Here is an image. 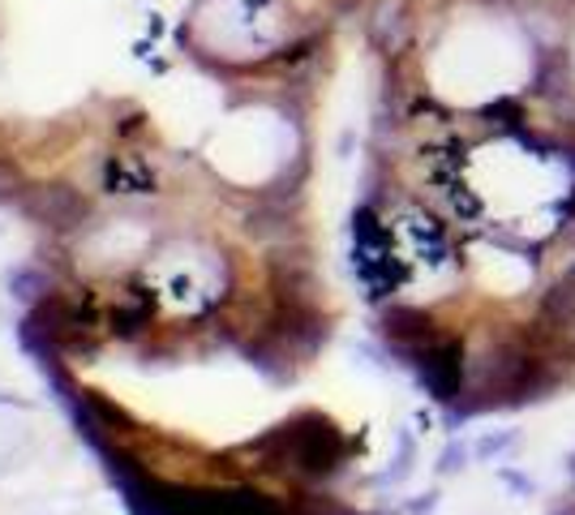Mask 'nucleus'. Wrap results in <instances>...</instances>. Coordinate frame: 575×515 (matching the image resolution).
<instances>
[{"label": "nucleus", "mask_w": 575, "mask_h": 515, "mask_svg": "<svg viewBox=\"0 0 575 515\" xmlns=\"http://www.w3.org/2000/svg\"><path fill=\"white\" fill-rule=\"evenodd\" d=\"M103 194L108 198H155L159 194V172L143 155H108L103 159Z\"/></svg>", "instance_id": "nucleus-7"}, {"label": "nucleus", "mask_w": 575, "mask_h": 515, "mask_svg": "<svg viewBox=\"0 0 575 515\" xmlns=\"http://www.w3.org/2000/svg\"><path fill=\"white\" fill-rule=\"evenodd\" d=\"M468 459H473V442L446 439V446H442L438 459H433V473H438V477H460V473L468 468Z\"/></svg>", "instance_id": "nucleus-10"}, {"label": "nucleus", "mask_w": 575, "mask_h": 515, "mask_svg": "<svg viewBox=\"0 0 575 515\" xmlns=\"http://www.w3.org/2000/svg\"><path fill=\"white\" fill-rule=\"evenodd\" d=\"M357 439H348L327 413L318 408H305V413H292L288 421H280L276 430H267L262 439L249 442V451L262 459L267 473H280L284 481H292L296 490L309 486V490H322L331 486L335 477H344L353 468V455H357Z\"/></svg>", "instance_id": "nucleus-1"}, {"label": "nucleus", "mask_w": 575, "mask_h": 515, "mask_svg": "<svg viewBox=\"0 0 575 515\" xmlns=\"http://www.w3.org/2000/svg\"><path fill=\"white\" fill-rule=\"evenodd\" d=\"M150 289H155V296L172 314H181V318H207L232 293V267L216 249H194L185 258H172Z\"/></svg>", "instance_id": "nucleus-3"}, {"label": "nucleus", "mask_w": 575, "mask_h": 515, "mask_svg": "<svg viewBox=\"0 0 575 515\" xmlns=\"http://www.w3.org/2000/svg\"><path fill=\"white\" fill-rule=\"evenodd\" d=\"M365 44L378 52V61H395L404 52H421V13L413 0H374L365 9Z\"/></svg>", "instance_id": "nucleus-5"}, {"label": "nucleus", "mask_w": 575, "mask_h": 515, "mask_svg": "<svg viewBox=\"0 0 575 515\" xmlns=\"http://www.w3.org/2000/svg\"><path fill=\"white\" fill-rule=\"evenodd\" d=\"M519 451V430H490L473 442V459L477 464H503Z\"/></svg>", "instance_id": "nucleus-8"}, {"label": "nucleus", "mask_w": 575, "mask_h": 515, "mask_svg": "<svg viewBox=\"0 0 575 515\" xmlns=\"http://www.w3.org/2000/svg\"><path fill=\"white\" fill-rule=\"evenodd\" d=\"M400 366L413 373V382L426 391V400H433V408L460 404L464 387H468V327H451L446 335L417 348Z\"/></svg>", "instance_id": "nucleus-4"}, {"label": "nucleus", "mask_w": 575, "mask_h": 515, "mask_svg": "<svg viewBox=\"0 0 575 515\" xmlns=\"http://www.w3.org/2000/svg\"><path fill=\"white\" fill-rule=\"evenodd\" d=\"M567 477H572V494H575V451L567 455Z\"/></svg>", "instance_id": "nucleus-14"}, {"label": "nucleus", "mask_w": 575, "mask_h": 515, "mask_svg": "<svg viewBox=\"0 0 575 515\" xmlns=\"http://www.w3.org/2000/svg\"><path fill=\"white\" fill-rule=\"evenodd\" d=\"M413 464H417V439H413L408 430H400V439H395V459H391V468L382 473V481H387V486L408 481V477H413Z\"/></svg>", "instance_id": "nucleus-9"}, {"label": "nucleus", "mask_w": 575, "mask_h": 515, "mask_svg": "<svg viewBox=\"0 0 575 515\" xmlns=\"http://www.w3.org/2000/svg\"><path fill=\"white\" fill-rule=\"evenodd\" d=\"M438 507V490H426V494H413V503H404L408 515H430Z\"/></svg>", "instance_id": "nucleus-13"}, {"label": "nucleus", "mask_w": 575, "mask_h": 515, "mask_svg": "<svg viewBox=\"0 0 575 515\" xmlns=\"http://www.w3.org/2000/svg\"><path fill=\"white\" fill-rule=\"evenodd\" d=\"M9 289L22 296V301H35L39 293H48V280H44L39 271L22 267V271H13V275H9Z\"/></svg>", "instance_id": "nucleus-12"}, {"label": "nucleus", "mask_w": 575, "mask_h": 515, "mask_svg": "<svg viewBox=\"0 0 575 515\" xmlns=\"http://www.w3.org/2000/svg\"><path fill=\"white\" fill-rule=\"evenodd\" d=\"M575 90V44H546V48H528L524 61V82L519 95L533 108H546L550 99Z\"/></svg>", "instance_id": "nucleus-6"}, {"label": "nucleus", "mask_w": 575, "mask_h": 515, "mask_svg": "<svg viewBox=\"0 0 575 515\" xmlns=\"http://www.w3.org/2000/svg\"><path fill=\"white\" fill-rule=\"evenodd\" d=\"M494 477H499V486H506L515 499H533L537 494V481L524 473V468H515L511 459H503V464H494Z\"/></svg>", "instance_id": "nucleus-11"}, {"label": "nucleus", "mask_w": 575, "mask_h": 515, "mask_svg": "<svg viewBox=\"0 0 575 515\" xmlns=\"http://www.w3.org/2000/svg\"><path fill=\"white\" fill-rule=\"evenodd\" d=\"M353 275L360 284V296L382 309L413 289V262L404 258L395 228L387 220V211H378L374 203H357L353 207Z\"/></svg>", "instance_id": "nucleus-2"}]
</instances>
